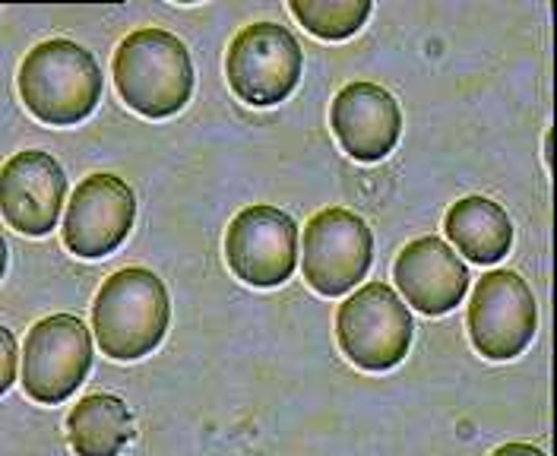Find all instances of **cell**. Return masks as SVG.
Returning <instances> with one entry per match:
<instances>
[{
    "label": "cell",
    "instance_id": "cell-1",
    "mask_svg": "<svg viewBox=\"0 0 557 456\" xmlns=\"http://www.w3.org/2000/svg\"><path fill=\"white\" fill-rule=\"evenodd\" d=\"M169 288L146 267H127L108 276L92 305L99 349L114 361H137L159 349L169 333Z\"/></svg>",
    "mask_w": 557,
    "mask_h": 456
},
{
    "label": "cell",
    "instance_id": "cell-2",
    "mask_svg": "<svg viewBox=\"0 0 557 456\" xmlns=\"http://www.w3.org/2000/svg\"><path fill=\"white\" fill-rule=\"evenodd\" d=\"M20 96L29 114L51 127H73L102 102L99 61L70 38L35 45L20 64Z\"/></svg>",
    "mask_w": 557,
    "mask_h": 456
},
{
    "label": "cell",
    "instance_id": "cell-3",
    "mask_svg": "<svg viewBox=\"0 0 557 456\" xmlns=\"http://www.w3.org/2000/svg\"><path fill=\"white\" fill-rule=\"evenodd\" d=\"M111 76L127 108L143 118H172L194 96V61L187 45L165 29H137L114 51Z\"/></svg>",
    "mask_w": 557,
    "mask_h": 456
},
{
    "label": "cell",
    "instance_id": "cell-4",
    "mask_svg": "<svg viewBox=\"0 0 557 456\" xmlns=\"http://www.w3.org/2000/svg\"><path fill=\"white\" fill-rule=\"evenodd\" d=\"M412 315L406 301L386 285L368 282L336 311V340L361 371H389L412 346Z\"/></svg>",
    "mask_w": 557,
    "mask_h": 456
},
{
    "label": "cell",
    "instance_id": "cell-5",
    "mask_svg": "<svg viewBox=\"0 0 557 456\" xmlns=\"http://www.w3.org/2000/svg\"><path fill=\"white\" fill-rule=\"evenodd\" d=\"M305 71V51L298 38L278 23L244 26L228 45L225 73L232 93L244 106L270 108L285 102Z\"/></svg>",
    "mask_w": 557,
    "mask_h": 456
},
{
    "label": "cell",
    "instance_id": "cell-6",
    "mask_svg": "<svg viewBox=\"0 0 557 456\" xmlns=\"http://www.w3.org/2000/svg\"><path fill=\"white\" fill-rule=\"evenodd\" d=\"M374 263V235L358 212L330 207L305 225L301 270L317 295L339 298L368 276Z\"/></svg>",
    "mask_w": 557,
    "mask_h": 456
},
{
    "label": "cell",
    "instance_id": "cell-7",
    "mask_svg": "<svg viewBox=\"0 0 557 456\" xmlns=\"http://www.w3.org/2000/svg\"><path fill=\"white\" fill-rule=\"evenodd\" d=\"M92 368V336L76 315L38 320L23 352L26 396L41 406H58L76 393Z\"/></svg>",
    "mask_w": 557,
    "mask_h": 456
},
{
    "label": "cell",
    "instance_id": "cell-8",
    "mask_svg": "<svg viewBox=\"0 0 557 456\" xmlns=\"http://www.w3.org/2000/svg\"><path fill=\"white\" fill-rule=\"evenodd\" d=\"M539 326L532 288L513 270L485 273L469 301V340L487 361H510L529 349Z\"/></svg>",
    "mask_w": 557,
    "mask_h": 456
},
{
    "label": "cell",
    "instance_id": "cell-9",
    "mask_svg": "<svg viewBox=\"0 0 557 456\" xmlns=\"http://www.w3.org/2000/svg\"><path fill=\"white\" fill-rule=\"evenodd\" d=\"M228 270L253 288H276L298 267V225L278 207L253 204L242 210L225 235Z\"/></svg>",
    "mask_w": 557,
    "mask_h": 456
},
{
    "label": "cell",
    "instance_id": "cell-10",
    "mask_svg": "<svg viewBox=\"0 0 557 456\" xmlns=\"http://www.w3.org/2000/svg\"><path fill=\"white\" fill-rule=\"evenodd\" d=\"M137 219V197L117 175L83 177L64 215V245L83 260H99L127 242Z\"/></svg>",
    "mask_w": 557,
    "mask_h": 456
},
{
    "label": "cell",
    "instance_id": "cell-11",
    "mask_svg": "<svg viewBox=\"0 0 557 456\" xmlns=\"http://www.w3.org/2000/svg\"><path fill=\"white\" fill-rule=\"evenodd\" d=\"M67 200V175L45 149H26L0 165V215L20 235L41 238L58 229Z\"/></svg>",
    "mask_w": 557,
    "mask_h": 456
},
{
    "label": "cell",
    "instance_id": "cell-12",
    "mask_svg": "<svg viewBox=\"0 0 557 456\" xmlns=\"http://www.w3.org/2000/svg\"><path fill=\"white\" fill-rule=\"evenodd\" d=\"M393 280L418 315L441 317L462 305L469 292V267L437 235L416 238L396 254Z\"/></svg>",
    "mask_w": 557,
    "mask_h": 456
},
{
    "label": "cell",
    "instance_id": "cell-13",
    "mask_svg": "<svg viewBox=\"0 0 557 456\" xmlns=\"http://www.w3.org/2000/svg\"><path fill=\"white\" fill-rule=\"evenodd\" d=\"M330 124L355 162H381L399 143L403 111L377 83H348L333 99Z\"/></svg>",
    "mask_w": 557,
    "mask_h": 456
},
{
    "label": "cell",
    "instance_id": "cell-14",
    "mask_svg": "<svg viewBox=\"0 0 557 456\" xmlns=\"http://www.w3.org/2000/svg\"><path fill=\"white\" fill-rule=\"evenodd\" d=\"M444 232L472 263H497L513 247V222L491 197H462L444 215Z\"/></svg>",
    "mask_w": 557,
    "mask_h": 456
},
{
    "label": "cell",
    "instance_id": "cell-15",
    "mask_svg": "<svg viewBox=\"0 0 557 456\" xmlns=\"http://www.w3.org/2000/svg\"><path fill=\"white\" fill-rule=\"evenodd\" d=\"M134 441V416L114 393H89L67 416V444L76 456H121Z\"/></svg>",
    "mask_w": 557,
    "mask_h": 456
},
{
    "label": "cell",
    "instance_id": "cell-16",
    "mask_svg": "<svg viewBox=\"0 0 557 456\" xmlns=\"http://www.w3.org/2000/svg\"><path fill=\"white\" fill-rule=\"evenodd\" d=\"M288 10L311 36L346 41L368 23L374 7L368 0H292Z\"/></svg>",
    "mask_w": 557,
    "mask_h": 456
},
{
    "label": "cell",
    "instance_id": "cell-17",
    "mask_svg": "<svg viewBox=\"0 0 557 456\" xmlns=\"http://www.w3.org/2000/svg\"><path fill=\"white\" fill-rule=\"evenodd\" d=\"M16 361H20L16 336L7 326H0V396L16 381Z\"/></svg>",
    "mask_w": 557,
    "mask_h": 456
},
{
    "label": "cell",
    "instance_id": "cell-18",
    "mask_svg": "<svg viewBox=\"0 0 557 456\" xmlns=\"http://www.w3.org/2000/svg\"><path fill=\"white\" fill-rule=\"evenodd\" d=\"M491 456H545V451H539L532 444H522V441H510V444L497 447Z\"/></svg>",
    "mask_w": 557,
    "mask_h": 456
},
{
    "label": "cell",
    "instance_id": "cell-19",
    "mask_svg": "<svg viewBox=\"0 0 557 456\" xmlns=\"http://www.w3.org/2000/svg\"><path fill=\"white\" fill-rule=\"evenodd\" d=\"M3 273H7V242L0 238V280H3Z\"/></svg>",
    "mask_w": 557,
    "mask_h": 456
}]
</instances>
